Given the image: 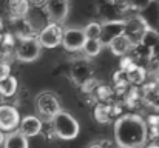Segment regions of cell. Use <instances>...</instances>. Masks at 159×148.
I'll list each match as a JSON object with an SVG mask.
<instances>
[{
	"instance_id": "d6986e66",
	"label": "cell",
	"mask_w": 159,
	"mask_h": 148,
	"mask_svg": "<svg viewBox=\"0 0 159 148\" xmlns=\"http://www.w3.org/2000/svg\"><path fill=\"white\" fill-rule=\"evenodd\" d=\"M9 76V65L6 63H0V79Z\"/></svg>"
},
{
	"instance_id": "277c9868",
	"label": "cell",
	"mask_w": 159,
	"mask_h": 148,
	"mask_svg": "<svg viewBox=\"0 0 159 148\" xmlns=\"http://www.w3.org/2000/svg\"><path fill=\"white\" fill-rule=\"evenodd\" d=\"M36 108H37V111H39L42 116L50 117V119H53L57 113L62 111L57 97L54 96L53 93H48V91L40 93V94L36 97Z\"/></svg>"
},
{
	"instance_id": "ac0fdd59",
	"label": "cell",
	"mask_w": 159,
	"mask_h": 148,
	"mask_svg": "<svg viewBox=\"0 0 159 148\" xmlns=\"http://www.w3.org/2000/svg\"><path fill=\"white\" fill-rule=\"evenodd\" d=\"M94 117H96V120H98V122H101V123H107V120H108V111L105 110V106L99 105V106L96 108V111H94Z\"/></svg>"
},
{
	"instance_id": "9a60e30c",
	"label": "cell",
	"mask_w": 159,
	"mask_h": 148,
	"mask_svg": "<svg viewBox=\"0 0 159 148\" xmlns=\"http://www.w3.org/2000/svg\"><path fill=\"white\" fill-rule=\"evenodd\" d=\"M127 79L130 82H133V83H142L144 79H145V71L141 66L130 65L128 70H127Z\"/></svg>"
},
{
	"instance_id": "7a4b0ae2",
	"label": "cell",
	"mask_w": 159,
	"mask_h": 148,
	"mask_svg": "<svg viewBox=\"0 0 159 148\" xmlns=\"http://www.w3.org/2000/svg\"><path fill=\"white\" fill-rule=\"evenodd\" d=\"M53 123V130L57 137L63 139V141H73L77 137L79 134V122L66 111H60L51 119Z\"/></svg>"
},
{
	"instance_id": "30bf717a",
	"label": "cell",
	"mask_w": 159,
	"mask_h": 148,
	"mask_svg": "<svg viewBox=\"0 0 159 148\" xmlns=\"http://www.w3.org/2000/svg\"><path fill=\"white\" fill-rule=\"evenodd\" d=\"M131 45H133V43H131L130 39L125 36V33H120V34L111 37V39H110V43H108V47H110L111 52H113L114 56H125V54L131 49Z\"/></svg>"
},
{
	"instance_id": "8992f818",
	"label": "cell",
	"mask_w": 159,
	"mask_h": 148,
	"mask_svg": "<svg viewBox=\"0 0 159 148\" xmlns=\"http://www.w3.org/2000/svg\"><path fill=\"white\" fill-rule=\"evenodd\" d=\"M20 123L19 111L11 105H0V131H14Z\"/></svg>"
},
{
	"instance_id": "e0dca14e",
	"label": "cell",
	"mask_w": 159,
	"mask_h": 148,
	"mask_svg": "<svg viewBox=\"0 0 159 148\" xmlns=\"http://www.w3.org/2000/svg\"><path fill=\"white\" fill-rule=\"evenodd\" d=\"M9 9H11V14L14 17H23L28 11V3L26 2H11Z\"/></svg>"
},
{
	"instance_id": "4fadbf2b",
	"label": "cell",
	"mask_w": 159,
	"mask_h": 148,
	"mask_svg": "<svg viewBox=\"0 0 159 148\" xmlns=\"http://www.w3.org/2000/svg\"><path fill=\"white\" fill-rule=\"evenodd\" d=\"M82 31H84V36L87 40H101V37H102V25L98 22L88 23Z\"/></svg>"
},
{
	"instance_id": "9c48e42d",
	"label": "cell",
	"mask_w": 159,
	"mask_h": 148,
	"mask_svg": "<svg viewBox=\"0 0 159 148\" xmlns=\"http://www.w3.org/2000/svg\"><path fill=\"white\" fill-rule=\"evenodd\" d=\"M19 127H20L19 131L28 139V137H34V136H37V134L40 133V130H42V122H40V119L36 117V116H26V117H23V119L20 120Z\"/></svg>"
},
{
	"instance_id": "52a82bcc",
	"label": "cell",
	"mask_w": 159,
	"mask_h": 148,
	"mask_svg": "<svg viewBox=\"0 0 159 148\" xmlns=\"http://www.w3.org/2000/svg\"><path fill=\"white\" fill-rule=\"evenodd\" d=\"M85 36H84V31L79 29V28H70V29H65L63 34H62V45L63 48L70 52H74V51H79V49L84 48L85 45Z\"/></svg>"
},
{
	"instance_id": "ba28073f",
	"label": "cell",
	"mask_w": 159,
	"mask_h": 148,
	"mask_svg": "<svg viewBox=\"0 0 159 148\" xmlns=\"http://www.w3.org/2000/svg\"><path fill=\"white\" fill-rule=\"evenodd\" d=\"M45 11L50 19V22L54 25H59L63 22L70 12V3L68 2H47L45 3Z\"/></svg>"
},
{
	"instance_id": "3957f363",
	"label": "cell",
	"mask_w": 159,
	"mask_h": 148,
	"mask_svg": "<svg viewBox=\"0 0 159 148\" xmlns=\"http://www.w3.org/2000/svg\"><path fill=\"white\" fill-rule=\"evenodd\" d=\"M40 51L42 47L39 45L37 39L34 37H22L17 48H16V57L20 62L30 63V62H36L40 57Z\"/></svg>"
},
{
	"instance_id": "5bb4252c",
	"label": "cell",
	"mask_w": 159,
	"mask_h": 148,
	"mask_svg": "<svg viewBox=\"0 0 159 148\" xmlns=\"http://www.w3.org/2000/svg\"><path fill=\"white\" fill-rule=\"evenodd\" d=\"M144 97L150 105L159 108V87H156L155 83L147 85L144 88Z\"/></svg>"
},
{
	"instance_id": "8fae6325",
	"label": "cell",
	"mask_w": 159,
	"mask_h": 148,
	"mask_svg": "<svg viewBox=\"0 0 159 148\" xmlns=\"http://www.w3.org/2000/svg\"><path fill=\"white\" fill-rule=\"evenodd\" d=\"M3 148H28V139L20 131H11L5 136Z\"/></svg>"
},
{
	"instance_id": "7c38bea8",
	"label": "cell",
	"mask_w": 159,
	"mask_h": 148,
	"mask_svg": "<svg viewBox=\"0 0 159 148\" xmlns=\"http://www.w3.org/2000/svg\"><path fill=\"white\" fill-rule=\"evenodd\" d=\"M17 91V79L14 76H6L3 79H0V94L5 97L14 96Z\"/></svg>"
},
{
	"instance_id": "5b68a950",
	"label": "cell",
	"mask_w": 159,
	"mask_h": 148,
	"mask_svg": "<svg viewBox=\"0 0 159 148\" xmlns=\"http://www.w3.org/2000/svg\"><path fill=\"white\" fill-rule=\"evenodd\" d=\"M62 34H63V29L60 28V25H54V23H50L48 26H45L39 37H37V42L42 48H56L57 45L62 43Z\"/></svg>"
},
{
	"instance_id": "ffe728a7",
	"label": "cell",
	"mask_w": 159,
	"mask_h": 148,
	"mask_svg": "<svg viewBox=\"0 0 159 148\" xmlns=\"http://www.w3.org/2000/svg\"><path fill=\"white\" fill-rule=\"evenodd\" d=\"M3 141H5V134H3V133L0 131V145L3 144Z\"/></svg>"
},
{
	"instance_id": "2e32d148",
	"label": "cell",
	"mask_w": 159,
	"mask_h": 148,
	"mask_svg": "<svg viewBox=\"0 0 159 148\" xmlns=\"http://www.w3.org/2000/svg\"><path fill=\"white\" fill-rule=\"evenodd\" d=\"M84 51L87 56L90 57H96L101 51H102V42L101 40H85V45H84Z\"/></svg>"
},
{
	"instance_id": "6da1fadb",
	"label": "cell",
	"mask_w": 159,
	"mask_h": 148,
	"mask_svg": "<svg viewBox=\"0 0 159 148\" xmlns=\"http://www.w3.org/2000/svg\"><path fill=\"white\" fill-rule=\"evenodd\" d=\"M147 136V123L138 114H127L114 123V139L120 148H142Z\"/></svg>"
}]
</instances>
